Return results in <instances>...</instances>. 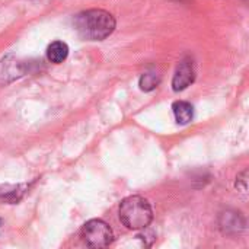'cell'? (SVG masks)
Segmentation results:
<instances>
[{
  "instance_id": "cell-1",
  "label": "cell",
  "mask_w": 249,
  "mask_h": 249,
  "mask_svg": "<svg viewBox=\"0 0 249 249\" xmlns=\"http://www.w3.org/2000/svg\"><path fill=\"white\" fill-rule=\"evenodd\" d=\"M73 25L80 38L86 41H104L115 31L117 22L114 15L104 9H88L74 16Z\"/></svg>"
},
{
  "instance_id": "cell-2",
  "label": "cell",
  "mask_w": 249,
  "mask_h": 249,
  "mask_svg": "<svg viewBox=\"0 0 249 249\" xmlns=\"http://www.w3.org/2000/svg\"><path fill=\"white\" fill-rule=\"evenodd\" d=\"M120 220L130 231L147 229L153 220V210L149 201L140 196H130L120 204Z\"/></svg>"
},
{
  "instance_id": "cell-3",
  "label": "cell",
  "mask_w": 249,
  "mask_h": 249,
  "mask_svg": "<svg viewBox=\"0 0 249 249\" xmlns=\"http://www.w3.org/2000/svg\"><path fill=\"white\" fill-rule=\"evenodd\" d=\"M80 236L85 245L89 248H105L114 241L111 226L101 219H92L86 222L82 228Z\"/></svg>"
},
{
  "instance_id": "cell-4",
  "label": "cell",
  "mask_w": 249,
  "mask_h": 249,
  "mask_svg": "<svg viewBox=\"0 0 249 249\" xmlns=\"http://www.w3.org/2000/svg\"><path fill=\"white\" fill-rule=\"evenodd\" d=\"M194 80H196V69H194L193 58L184 57L175 70V74L172 79V89L175 92H181L187 89Z\"/></svg>"
},
{
  "instance_id": "cell-5",
  "label": "cell",
  "mask_w": 249,
  "mask_h": 249,
  "mask_svg": "<svg viewBox=\"0 0 249 249\" xmlns=\"http://www.w3.org/2000/svg\"><path fill=\"white\" fill-rule=\"evenodd\" d=\"M245 217L236 210H226L219 217V228L225 235H238L245 229Z\"/></svg>"
},
{
  "instance_id": "cell-6",
  "label": "cell",
  "mask_w": 249,
  "mask_h": 249,
  "mask_svg": "<svg viewBox=\"0 0 249 249\" xmlns=\"http://www.w3.org/2000/svg\"><path fill=\"white\" fill-rule=\"evenodd\" d=\"M172 111L175 115V121L181 125L188 124L194 117V108L187 101H177L172 104Z\"/></svg>"
},
{
  "instance_id": "cell-7",
  "label": "cell",
  "mask_w": 249,
  "mask_h": 249,
  "mask_svg": "<svg viewBox=\"0 0 249 249\" xmlns=\"http://www.w3.org/2000/svg\"><path fill=\"white\" fill-rule=\"evenodd\" d=\"M29 185L23 184V185H1L0 187V200L7 201V203H18L23 194L28 191Z\"/></svg>"
},
{
  "instance_id": "cell-8",
  "label": "cell",
  "mask_w": 249,
  "mask_h": 249,
  "mask_svg": "<svg viewBox=\"0 0 249 249\" xmlns=\"http://www.w3.org/2000/svg\"><path fill=\"white\" fill-rule=\"evenodd\" d=\"M69 57V45L63 41H54L47 48V58L54 63L60 64Z\"/></svg>"
},
{
  "instance_id": "cell-9",
  "label": "cell",
  "mask_w": 249,
  "mask_h": 249,
  "mask_svg": "<svg viewBox=\"0 0 249 249\" xmlns=\"http://www.w3.org/2000/svg\"><path fill=\"white\" fill-rule=\"evenodd\" d=\"M160 79L156 73H144L142 74L140 80H139V85H140V89L144 90V92H150L153 89L158 88Z\"/></svg>"
},
{
  "instance_id": "cell-10",
  "label": "cell",
  "mask_w": 249,
  "mask_h": 249,
  "mask_svg": "<svg viewBox=\"0 0 249 249\" xmlns=\"http://www.w3.org/2000/svg\"><path fill=\"white\" fill-rule=\"evenodd\" d=\"M247 175H248V171H244L238 178H236V190L242 194H247L248 193V179H247Z\"/></svg>"
},
{
  "instance_id": "cell-11",
  "label": "cell",
  "mask_w": 249,
  "mask_h": 249,
  "mask_svg": "<svg viewBox=\"0 0 249 249\" xmlns=\"http://www.w3.org/2000/svg\"><path fill=\"white\" fill-rule=\"evenodd\" d=\"M0 225H1V220H0Z\"/></svg>"
}]
</instances>
